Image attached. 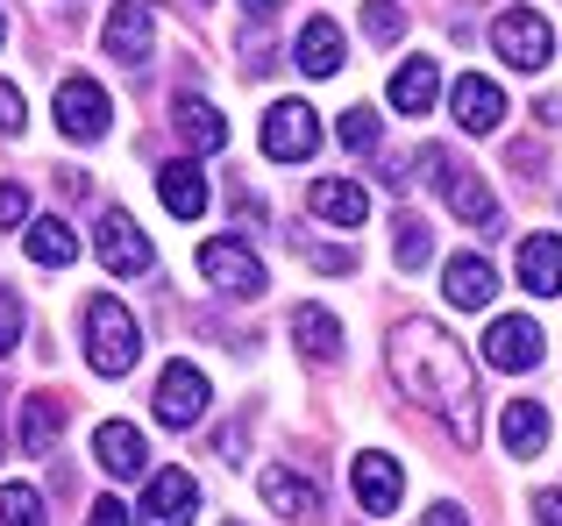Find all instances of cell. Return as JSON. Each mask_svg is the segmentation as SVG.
<instances>
[{
    "label": "cell",
    "instance_id": "1",
    "mask_svg": "<svg viewBox=\"0 0 562 526\" xmlns=\"http://www.w3.org/2000/svg\"><path fill=\"white\" fill-rule=\"evenodd\" d=\"M384 356H392L398 391H406L413 405H427V413L449 420L456 442L477 434V377H470V356H463L456 334H441L435 320H398Z\"/></svg>",
    "mask_w": 562,
    "mask_h": 526
},
{
    "label": "cell",
    "instance_id": "2",
    "mask_svg": "<svg viewBox=\"0 0 562 526\" xmlns=\"http://www.w3.org/2000/svg\"><path fill=\"white\" fill-rule=\"evenodd\" d=\"M420 164H427V185L441 193V207L456 214V221H470V228H484V236H498L506 228V214H498V199L484 193V179L463 164L456 150H441V142H427L420 150Z\"/></svg>",
    "mask_w": 562,
    "mask_h": 526
},
{
    "label": "cell",
    "instance_id": "3",
    "mask_svg": "<svg viewBox=\"0 0 562 526\" xmlns=\"http://www.w3.org/2000/svg\"><path fill=\"white\" fill-rule=\"evenodd\" d=\"M143 356V328L136 313H128L114 291H100V299H86V363H93L100 377H128Z\"/></svg>",
    "mask_w": 562,
    "mask_h": 526
},
{
    "label": "cell",
    "instance_id": "4",
    "mask_svg": "<svg viewBox=\"0 0 562 526\" xmlns=\"http://www.w3.org/2000/svg\"><path fill=\"white\" fill-rule=\"evenodd\" d=\"M492 50L506 57L513 71H541V65L555 57V28L541 22L535 8H506V14L492 22Z\"/></svg>",
    "mask_w": 562,
    "mask_h": 526
},
{
    "label": "cell",
    "instance_id": "5",
    "mask_svg": "<svg viewBox=\"0 0 562 526\" xmlns=\"http://www.w3.org/2000/svg\"><path fill=\"white\" fill-rule=\"evenodd\" d=\"M114 122L108 93H100V79H86V71H71V79H57V128H65L71 142H100Z\"/></svg>",
    "mask_w": 562,
    "mask_h": 526
},
{
    "label": "cell",
    "instance_id": "6",
    "mask_svg": "<svg viewBox=\"0 0 562 526\" xmlns=\"http://www.w3.org/2000/svg\"><path fill=\"white\" fill-rule=\"evenodd\" d=\"M93 256L108 263L114 277H143V271H150V263H157L150 236H143V228L128 221L122 207H108V214H100V221H93Z\"/></svg>",
    "mask_w": 562,
    "mask_h": 526
},
{
    "label": "cell",
    "instance_id": "7",
    "mask_svg": "<svg viewBox=\"0 0 562 526\" xmlns=\"http://www.w3.org/2000/svg\"><path fill=\"white\" fill-rule=\"evenodd\" d=\"M200 271L214 277L228 299H263V263H257V250L249 242H235V236H221V242H200Z\"/></svg>",
    "mask_w": 562,
    "mask_h": 526
},
{
    "label": "cell",
    "instance_id": "8",
    "mask_svg": "<svg viewBox=\"0 0 562 526\" xmlns=\"http://www.w3.org/2000/svg\"><path fill=\"white\" fill-rule=\"evenodd\" d=\"M314 142H321V122H314L306 100H278V107L263 114V157H271V164H306Z\"/></svg>",
    "mask_w": 562,
    "mask_h": 526
},
{
    "label": "cell",
    "instance_id": "9",
    "mask_svg": "<svg viewBox=\"0 0 562 526\" xmlns=\"http://www.w3.org/2000/svg\"><path fill=\"white\" fill-rule=\"evenodd\" d=\"M150 413L165 420V427H192V420L206 413V377H200V363H165V370H157Z\"/></svg>",
    "mask_w": 562,
    "mask_h": 526
},
{
    "label": "cell",
    "instance_id": "10",
    "mask_svg": "<svg viewBox=\"0 0 562 526\" xmlns=\"http://www.w3.org/2000/svg\"><path fill=\"white\" fill-rule=\"evenodd\" d=\"M192 513H200L192 470H150V491H143V505H136V526H192Z\"/></svg>",
    "mask_w": 562,
    "mask_h": 526
},
{
    "label": "cell",
    "instance_id": "11",
    "mask_svg": "<svg viewBox=\"0 0 562 526\" xmlns=\"http://www.w3.org/2000/svg\"><path fill=\"white\" fill-rule=\"evenodd\" d=\"M100 43H108V57H122V65H150V50H157V8H150V0H114Z\"/></svg>",
    "mask_w": 562,
    "mask_h": 526
},
{
    "label": "cell",
    "instance_id": "12",
    "mask_svg": "<svg viewBox=\"0 0 562 526\" xmlns=\"http://www.w3.org/2000/svg\"><path fill=\"white\" fill-rule=\"evenodd\" d=\"M541 348H549V342H541V328L527 313H498L492 328H484V363H492V370H506V377L513 370H535Z\"/></svg>",
    "mask_w": 562,
    "mask_h": 526
},
{
    "label": "cell",
    "instance_id": "13",
    "mask_svg": "<svg viewBox=\"0 0 562 526\" xmlns=\"http://www.w3.org/2000/svg\"><path fill=\"white\" fill-rule=\"evenodd\" d=\"M349 484H357V505L363 513H398V491H406V477H398V462L392 456H378V448H363L357 456V470H349Z\"/></svg>",
    "mask_w": 562,
    "mask_h": 526
},
{
    "label": "cell",
    "instance_id": "14",
    "mask_svg": "<svg viewBox=\"0 0 562 526\" xmlns=\"http://www.w3.org/2000/svg\"><path fill=\"white\" fill-rule=\"evenodd\" d=\"M93 456H100V470L122 484V477H143L150 470V448H143V427H128V420H100V434H93Z\"/></svg>",
    "mask_w": 562,
    "mask_h": 526
},
{
    "label": "cell",
    "instance_id": "15",
    "mask_svg": "<svg viewBox=\"0 0 562 526\" xmlns=\"http://www.w3.org/2000/svg\"><path fill=\"white\" fill-rule=\"evenodd\" d=\"M441 291H449L456 313H484V306L498 299V271L484 256H449V271H441Z\"/></svg>",
    "mask_w": 562,
    "mask_h": 526
},
{
    "label": "cell",
    "instance_id": "16",
    "mask_svg": "<svg viewBox=\"0 0 562 526\" xmlns=\"http://www.w3.org/2000/svg\"><path fill=\"white\" fill-rule=\"evenodd\" d=\"M306 207H314L328 228H342V236H349V228H363V221H371V199H363V185H357V179H314Z\"/></svg>",
    "mask_w": 562,
    "mask_h": 526
},
{
    "label": "cell",
    "instance_id": "17",
    "mask_svg": "<svg viewBox=\"0 0 562 526\" xmlns=\"http://www.w3.org/2000/svg\"><path fill=\"white\" fill-rule=\"evenodd\" d=\"M292 342H300L306 363H342V320L328 313V306H292Z\"/></svg>",
    "mask_w": 562,
    "mask_h": 526
},
{
    "label": "cell",
    "instance_id": "18",
    "mask_svg": "<svg viewBox=\"0 0 562 526\" xmlns=\"http://www.w3.org/2000/svg\"><path fill=\"white\" fill-rule=\"evenodd\" d=\"M171 122H179V136H186V150H200V157H214V150H228V114L221 107H206L200 93H186V100H171Z\"/></svg>",
    "mask_w": 562,
    "mask_h": 526
},
{
    "label": "cell",
    "instance_id": "19",
    "mask_svg": "<svg viewBox=\"0 0 562 526\" xmlns=\"http://www.w3.org/2000/svg\"><path fill=\"white\" fill-rule=\"evenodd\" d=\"M257 484H263V505H271L278 519H314V513H321V491L306 484L300 470H285V462H271Z\"/></svg>",
    "mask_w": 562,
    "mask_h": 526
},
{
    "label": "cell",
    "instance_id": "20",
    "mask_svg": "<svg viewBox=\"0 0 562 526\" xmlns=\"http://www.w3.org/2000/svg\"><path fill=\"white\" fill-rule=\"evenodd\" d=\"M435 100H441V65L435 57H406L392 71V107L398 114H435Z\"/></svg>",
    "mask_w": 562,
    "mask_h": 526
},
{
    "label": "cell",
    "instance_id": "21",
    "mask_svg": "<svg viewBox=\"0 0 562 526\" xmlns=\"http://www.w3.org/2000/svg\"><path fill=\"white\" fill-rule=\"evenodd\" d=\"M456 122H463L470 136H492V128L506 122V93H498L492 79H456Z\"/></svg>",
    "mask_w": 562,
    "mask_h": 526
},
{
    "label": "cell",
    "instance_id": "22",
    "mask_svg": "<svg viewBox=\"0 0 562 526\" xmlns=\"http://www.w3.org/2000/svg\"><path fill=\"white\" fill-rule=\"evenodd\" d=\"M498 434H506V448L513 456H541V448H549V413H541L535 399H513L506 413H498Z\"/></svg>",
    "mask_w": 562,
    "mask_h": 526
},
{
    "label": "cell",
    "instance_id": "23",
    "mask_svg": "<svg viewBox=\"0 0 562 526\" xmlns=\"http://www.w3.org/2000/svg\"><path fill=\"white\" fill-rule=\"evenodd\" d=\"M520 285L527 291H562V236H527L520 242Z\"/></svg>",
    "mask_w": 562,
    "mask_h": 526
},
{
    "label": "cell",
    "instance_id": "24",
    "mask_svg": "<svg viewBox=\"0 0 562 526\" xmlns=\"http://www.w3.org/2000/svg\"><path fill=\"white\" fill-rule=\"evenodd\" d=\"M157 199H165L179 221H200V214H206V179H200V164H165V171H157Z\"/></svg>",
    "mask_w": 562,
    "mask_h": 526
},
{
    "label": "cell",
    "instance_id": "25",
    "mask_svg": "<svg viewBox=\"0 0 562 526\" xmlns=\"http://www.w3.org/2000/svg\"><path fill=\"white\" fill-rule=\"evenodd\" d=\"M300 71H306V79H328V71H342V28H335L328 14H314V22L300 28Z\"/></svg>",
    "mask_w": 562,
    "mask_h": 526
},
{
    "label": "cell",
    "instance_id": "26",
    "mask_svg": "<svg viewBox=\"0 0 562 526\" xmlns=\"http://www.w3.org/2000/svg\"><path fill=\"white\" fill-rule=\"evenodd\" d=\"M71 256H79V236H71V221H57V214H36V221H29V263H43V271H65Z\"/></svg>",
    "mask_w": 562,
    "mask_h": 526
},
{
    "label": "cell",
    "instance_id": "27",
    "mask_svg": "<svg viewBox=\"0 0 562 526\" xmlns=\"http://www.w3.org/2000/svg\"><path fill=\"white\" fill-rule=\"evenodd\" d=\"M57 427H65V405H57L50 391H29V405H22V456H50Z\"/></svg>",
    "mask_w": 562,
    "mask_h": 526
},
{
    "label": "cell",
    "instance_id": "28",
    "mask_svg": "<svg viewBox=\"0 0 562 526\" xmlns=\"http://www.w3.org/2000/svg\"><path fill=\"white\" fill-rule=\"evenodd\" d=\"M0 526H50L36 484H0Z\"/></svg>",
    "mask_w": 562,
    "mask_h": 526
},
{
    "label": "cell",
    "instance_id": "29",
    "mask_svg": "<svg viewBox=\"0 0 562 526\" xmlns=\"http://www.w3.org/2000/svg\"><path fill=\"white\" fill-rule=\"evenodd\" d=\"M427 250H435V242H427V221L398 214V221H392V256H398V271H420Z\"/></svg>",
    "mask_w": 562,
    "mask_h": 526
},
{
    "label": "cell",
    "instance_id": "30",
    "mask_svg": "<svg viewBox=\"0 0 562 526\" xmlns=\"http://www.w3.org/2000/svg\"><path fill=\"white\" fill-rule=\"evenodd\" d=\"M335 142H342V150H357V157L378 150V114L371 107H349L342 122H335Z\"/></svg>",
    "mask_w": 562,
    "mask_h": 526
},
{
    "label": "cell",
    "instance_id": "31",
    "mask_svg": "<svg viewBox=\"0 0 562 526\" xmlns=\"http://www.w3.org/2000/svg\"><path fill=\"white\" fill-rule=\"evenodd\" d=\"M363 28H371L378 43H398L406 36V8H398V0H371V8H363Z\"/></svg>",
    "mask_w": 562,
    "mask_h": 526
},
{
    "label": "cell",
    "instance_id": "32",
    "mask_svg": "<svg viewBox=\"0 0 562 526\" xmlns=\"http://www.w3.org/2000/svg\"><path fill=\"white\" fill-rule=\"evenodd\" d=\"M14 348H22V299L0 285V356H14Z\"/></svg>",
    "mask_w": 562,
    "mask_h": 526
},
{
    "label": "cell",
    "instance_id": "33",
    "mask_svg": "<svg viewBox=\"0 0 562 526\" xmlns=\"http://www.w3.org/2000/svg\"><path fill=\"white\" fill-rule=\"evenodd\" d=\"M0 228H29V193L14 179H0Z\"/></svg>",
    "mask_w": 562,
    "mask_h": 526
},
{
    "label": "cell",
    "instance_id": "34",
    "mask_svg": "<svg viewBox=\"0 0 562 526\" xmlns=\"http://www.w3.org/2000/svg\"><path fill=\"white\" fill-rule=\"evenodd\" d=\"M22 93H14V85H0V136H22Z\"/></svg>",
    "mask_w": 562,
    "mask_h": 526
},
{
    "label": "cell",
    "instance_id": "35",
    "mask_svg": "<svg viewBox=\"0 0 562 526\" xmlns=\"http://www.w3.org/2000/svg\"><path fill=\"white\" fill-rule=\"evenodd\" d=\"M86 526H128V505H122V499H114V491H108V499L93 505V519H86Z\"/></svg>",
    "mask_w": 562,
    "mask_h": 526
},
{
    "label": "cell",
    "instance_id": "36",
    "mask_svg": "<svg viewBox=\"0 0 562 526\" xmlns=\"http://www.w3.org/2000/svg\"><path fill=\"white\" fill-rule=\"evenodd\" d=\"M535 526H562V491H541L535 499Z\"/></svg>",
    "mask_w": 562,
    "mask_h": 526
},
{
    "label": "cell",
    "instance_id": "37",
    "mask_svg": "<svg viewBox=\"0 0 562 526\" xmlns=\"http://www.w3.org/2000/svg\"><path fill=\"white\" fill-rule=\"evenodd\" d=\"M420 526H470V519H463V505H427Z\"/></svg>",
    "mask_w": 562,
    "mask_h": 526
},
{
    "label": "cell",
    "instance_id": "38",
    "mask_svg": "<svg viewBox=\"0 0 562 526\" xmlns=\"http://www.w3.org/2000/svg\"><path fill=\"white\" fill-rule=\"evenodd\" d=\"M271 8H278V0H243V14H257V22H263Z\"/></svg>",
    "mask_w": 562,
    "mask_h": 526
},
{
    "label": "cell",
    "instance_id": "39",
    "mask_svg": "<svg viewBox=\"0 0 562 526\" xmlns=\"http://www.w3.org/2000/svg\"><path fill=\"white\" fill-rule=\"evenodd\" d=\"M0 36H8V22H0Z\"/></svg>",
    "mask_w": 562,
    "mask_h": 526
},
{
    "label": "cell",
    "instance_id": "40",
    "mask_svg": "<svg viewBox=\"0 0 562 526\" xmlns=\"http://www.w3.org/2000/svg\"><path fill=\"white\" fill-rule=\"evenodd\" d=\"M228 526H243V519H228Z\"/></svg>",
    "mask_w": 562,
    "mask_h": 526
}]
</instances>
